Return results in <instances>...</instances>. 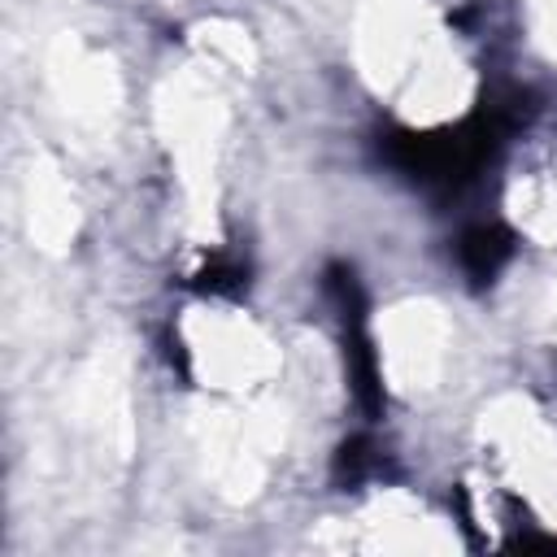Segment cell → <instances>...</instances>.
Masks as SVG:
<instances>
[{"mask_svg":"<svg viewBox=\"0 0 557 557\" xmlns=\"http://www.w3.org/2000/svg\"><path fill=\"white\" fill-rule=\"evenodd\" d=\"M505 257H509V235H500L496 226H474V231H466V239H461V265H466L474 278L496 274Z\"/></svg>","mask_w":557,"mask_h":557,"instance_id":"cell-1","label":"cell"}]
</instances>
